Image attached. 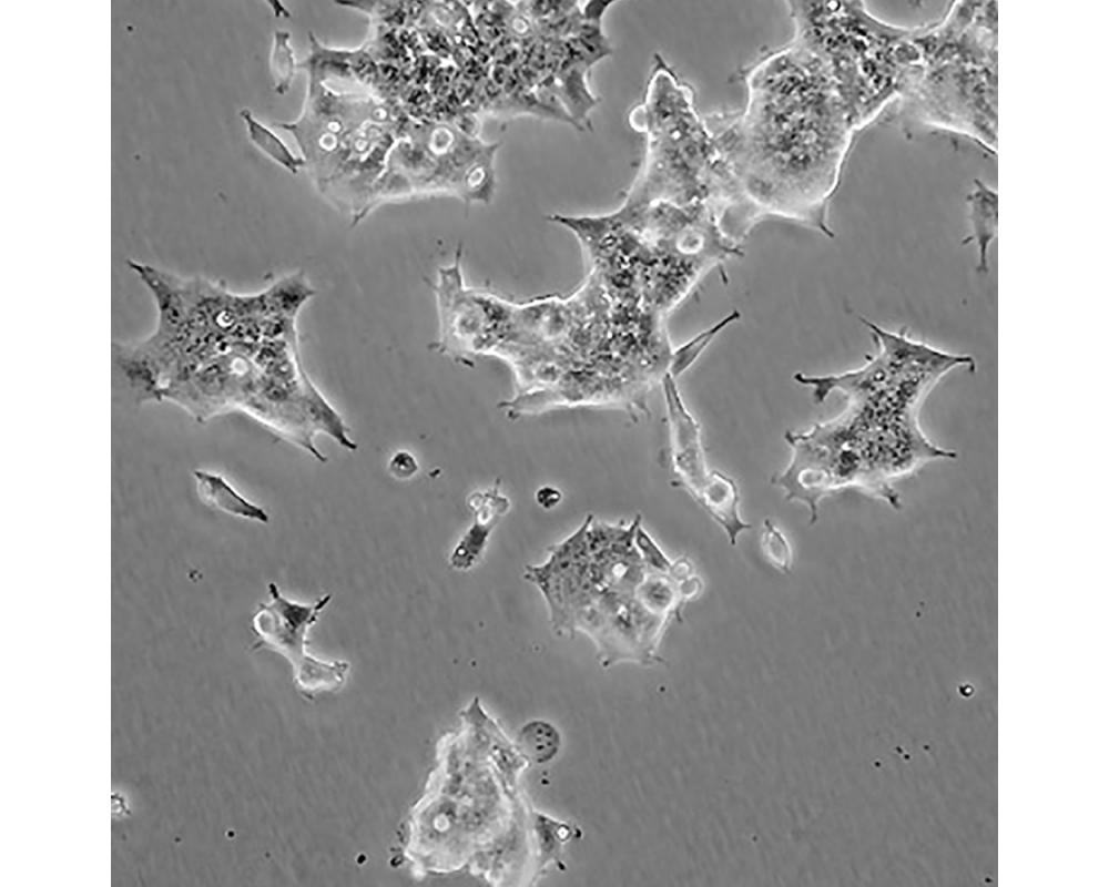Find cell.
Wrapping results in <instances>:
<instances>
[{"instance_id": "obj_1", "label": "cell", "mask_w": 1109, "mask_h": 887, "mask_svg": "<svg viewBox=\"0 0 1109 887\" xmlns=\"http://www.w3.org/2000/svg\"><path fill=\"white\" fill-rule=\"evenodd\" d=\"M743 80L745 105L704 120L750 220L781 217L833 237L830 205L855 130L824 67L791 41Z\"/></svg>"}, {"instance_id": "obj_2", "label": "cell", "mask_w": 1109, "mask_h": 887, "mask_svg": "<svg viewBox=\"0 0 1109 887\" xmlns=\"http://www.w3.org/2000/svg\"><path fill=\"white\" fill-rule=\"evenodd\" d=\"M640 522L638 516L628 526L609 524L588 514L543 563L523 572L542 593L553 629L587 633L608 661H651L671 621L653 595L665 571L648 564L634 542Z\"/></svg>"}, {"instance_id": "obj_3", "label": "cell", "mask_w": 1109, "mask_h": 887, "mask_svg": "<svg viewBox=\"0 0 1109 887\" xmlns=\"http://www.w3.org/2000/svg\"><path fill=\"white\" fill-rule=\"evenodd\" d=\"M128 265L150 290L156 323L142 340L113 344V359L139 401L160 402L169 386L244 339L254 297L201 276H179L138 261Z\"/></svg>"}, {"instance_id": "obj_4", "label": "cell", "mask_w": 1109, "mask_h": 887, "mask_svg": "<svg viewBox=\"0 0 1109 887\" xmlns=\"http://www.w3.org/2000/svg\"><path fill=\"white\" fill-rule=\"evenodd\" d=\"M643 115L649 150L637 207L708 203L725 182L726 169L704 116L694 106L692 90L661 60Z\"/></svg>"}, {"instance_id": "obj_5", "label": "cell", "mask_w": 1109, "mask_h": 887, "mask_svg": "<svg viewBox=\"0 0 1109 887\" xmlns=\"http://www.w3.org/2000/svg\"><path fill=\"white\" fill-rule=\"evenodd\" d=\"M793 38L824 67L854 130L878 112L888 88L887 29L855 1H787Z\"/></svg>"}, {"instance_id": "obj_6", "label": "cell", "mask_w": 1109, "mask_h": 887, "mask_svg": "<svg viewBox=\"0 0 1109 887\" xmlns=\"http://www.w3.org/2000/svg\"><path fill=\"white\" fill-rule=\"evenodd\" d=\"M670 427L671 459L675 483L724 529L732 546L741 532L751 528L739 513V491L735 482L706 467L700 427L686 409L675 378L667 373L661 380Z\"/></svg>"}, {"instance_id": "obj_7", "label": "cell", "mask_w": 1109, "mask_h": 887, "mask_svg": "<svg viewBox=\"0 0 1109 887\" xmlns=\"http://www.w3.org/2000/svg\"><path fill=\"white\" fill-rule=\"evenodd\" d=\"M267 589L269 600L258 605L252 620L258 643L289 661L294 680L303 691H326L343 685L349 670L347 662L318 660L306 650L307 632L330 602L332 594L306 604L285 598L274 582L268 583Z\"/></svg>"}, {"instance_id": "obj_8", "label": "cell", "mask_w": 1109, "mask_h": 887, "mask_svg": "<svg viewBox=\"0 0 1109 887\" xmlns=\"http://www.w3.org/2000/svg\"><path fill=\"white\" fill-rule=\"evenodd\" d=\"M468 506L475 513V522L455 546L449 557L450 565L459 571L471 569L480 560L494 527L498 519L509 510L510 502L496 486L485 492L471 493L468 498Z\"/></svg>"}, {"instance_id": "obj_9", "label": "cell", "mask_w": 1109, "mask_h": 887, "mask_svg": "<svg viewBox=\"0 0 1109 887\" xmlns=\"http://www.w3.org/2000/svg\"><path fill=\"white\" fill-rule=\"evenodd\" d=\"M975 188L968 196L969 223L973 241L977 251L976 271L988 273V252L997 234L998 201L996 192L980 181H975Z\"/></svg>"}, {"instance_id": "obj_10", "label": "cell", "mask_w": 1109, "mask_h": 887, "mask_svg": "<svg viewBox=\"0 0 1109 887\" xmlns=\"http://www.w3.org/2000/svg\"><path fill=\"white\" fill-rule=\"evenodd\" d=\"M193 477L200 497L210 506L250 521L269 522L267 512L243 497L222 475L196 469Z\"/></svg>"}, {"instance_id": "obj_11", "label": "cell", "mask_w": 1109, "mask_h": 887, "mask_svg": "<svg viewBox=\"0 0 1109 887\" xmlns=\"http://www.w3.org/2000/svg\"><path fill=\"white\" fill-rule=\"evenodd\" d=\"M240 116L245 123L250 140L268 157L288 172L296 174L304 160L296 156L285 142L269 128L260 122L248 109H242Z\"/></svg>"}, {"instance_id": "obj_12", "label": "cell", "mask_w": 1109, "mask_h": 887, "mask_svg": "<svg viewBox=\"0 0 1109 887\" xmlns=\"http://www.w3.org/2000/svg\"><path fill=\"white\" fill-rule=\"evenodd\" d=\"M518 741L525 754L536 763L551 759L560 745L557 730L541 721H535L523 726Z\"/></svg>"}, {"instance_id": "obj_13", "label": "cell", "mask_w": 1109, "mask_h": 887, "mask_svg": "<svg viewBox=\"0 0 1109 887\" xmlns=\"http://www.w3.org/2000/svg\"><path fill=\"white\" fill-rule=\"evenodd\" d=\"M737 318H740V314L733 312L711 328L700 333L696 337L673 350L669 374L676 378V376L684 373L698 359L712 339Z\"/></svg>"}, {"instance_id": "obj_14", "label": "cell", "mask_w": 1109, "mask_h": 887, "mask_svg": "<svg viewBox=\"0 0 1109 887\" xmlns=\"http://www.w3.org/2000/svg\"><path fill=\"white\" fill-rule=\"evenodd\" d=\"M294 52L289 44V32L276 30L271 53V72L275 91L284 94L288 91L295 73Z\"/></svg>"}, {"instance_id": "obj_15", "label": "cell", "mask_w": 1109, "mask_h": 887, "mask_svg": "<svg viewBox=\"0 0 1109 887\" xmlns=\"http://www.w3.org/2000/svg\"><path fill=\"white\" fill-rule=\"evenodd\" d=\"M761 544L767 561L782 573L792 569V549L783 532L769 519L764 520Z\"/></svg>"}, {"instance_id": "obj_16", "label": "cell", "mask_w": 1109, "mask_h": 887, "mask_svg": "<svg viewBox=\"0 0 1109 887\" xmlns=\"http://www.w3.org/2000/svg\"><path fill=\"white\" fill-rule=\"evenodd\" d=\"M419 470L416 458L406 450L396 451L388 461L389 473L399 480L413 478Z\"/></svg>"}, {"instance_id": "obj_17", "label": "cell", "mask_w": 1109, "mask_h": 887, "mask_svg": "<svg viewBox=\"0 0 1109 887\" xmlns=\"http://www.w3.org/2000/svg\"><path fill=\"white\" fill-rule=\"evenodd\" d=\"M561 492L550 486L541 487L536 492V501L545 510H551L561 501Z\"/></svg>"}]
</instances>
